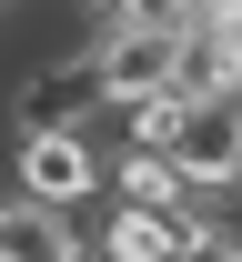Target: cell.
<instances>
[{
    "label": "cell",
    "mask_w": 242,
    "mask_h": 262,
    "mask_svg": "<svg viewBox=\"0 0 242 262\" xmlns=\"http://www.w3.org/2000/svg\"><path fill=\"white\" fill-rule=\"evenodd\" d=\"M0 192L51 202V212L101 202V141H91V121H81V131H10V151H0Z\"/></svg>",
    "instance_id": "6da1fadb"
},
{
    "label": "cell",
    "mask_w": 242,
    "mask_h": 262,
    "mask_svg": "<svg viewBox=\"0 0 242 262\" xmlns=\"http://www.w3.org/2000/svg\"><path fill=\"white\" fill-rule=\"evenodd\" d=\"M101 111V81H91V40L81 51H40L0 81V121L10 131H81Z\"/></svg>",
    "instance_id": "7a4b0ae2"
},
{
    "label": "cell",
    "mask_w": 242,
    "mask_h": 262,
    "mask_svg": "<svg viewBox=\"0 0 242 262\" xmlns=\"http://www.w3.org/2000/svg\"><path fill=\"white\" fill-rule=\"evenodd\" d=\"M162 162L182 171V192H232L242 182V101H182Z\"/></svg>",
    "instance_id": "3957f363"
},
{
    "label": "cell",
    "mask_w": 242,
    "mask_h": 262,
    "mask_svg": "<svg viewBox=\"0 0 242 262\" xmlns=\"http://www.w3.org/2000/svg\"><path fill=\"white\" fill-rule=\"evenodd\" d=\"M172 51H182V31H131V20L91 31V81H101V111L172 91Z\"/></svg>",
    "instance_id": "277c9868"
},
{
    "label": "cell",
    "mask_w": 242,
    "mask_h": 262,
    "mask_svg": "<svg viewBox=\"0 0 242 262\" xmlns=\"http://www.w3.org/2000/svg\"><path fill=\"white\" fill-rule=\"evenodd\" d=\"M71 252H81L71 212H51V202H20V192H0V262H71Z\"/></svg>",
    "instance_id": "5b68a950"
},
{
    "label": "cell",
    "mask_w": 242,
    "mask_h": 262,
    "mask_svg": "<svg viewBox=\"0 0 242 262\" xmlns=\"http://www.w3.org/2000/svg\"><path fill=\"white\" fill-rule=\"evenodd\" d=\"M101 202H121V212H172L182 171L162 162V151H101Z\"/></svg>",
    "instance_id": "8992f818"
},
{
    "label": "cell",
    "mask_w": 242,
    "mask_h": 262,
    "mask_svg": "<svg viewBox=\"0 0 242 262\" xmlns=\"http://www.w3.org/2000/svg\"><path fill=\"white\" fill-rule=\"evenodd\" d=\"M71 262H91V252H71Z\"/></svg>",
    "instance_id": "52a82bcc"
},
{
    "label": "cell",
    "mask_w": 242,
    "mask_h": 262,
    "mask_svg": "<svg viewBox=\"0 0 242 262\" xmlns=\"http://www.w3.org/2000/svg\"><path fill=\"white\" fill-rule=\"evenodd\" d=\"M232 202H242V182H232Z\"/></svg>",
    "instance_id": "ba28073f"
}]
</instances>
